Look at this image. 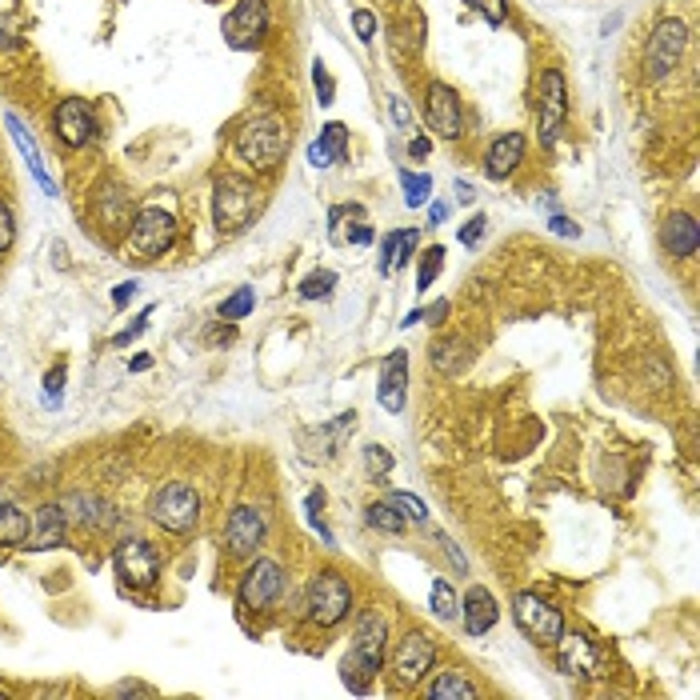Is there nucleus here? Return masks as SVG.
Instances as JSON below:
<instances>
[{
    "mask_svg": "<svg viewBox=\"0 0 700 700\" xmlns=\"http://www.w3.org/2000/svg\"><path fill=\"white\" fill-rule=\"evenodd\" d=\"M385 640H388V616L369 608V613L357 616V637H352V652L345 661V680H349L352 692H364L369 680L381 673L385 664Z\"/></svg>",
    "mask_w": 700,
    "mask_h": 700,
    "instance_id": "obj_1",
    "label": "nucleus"
},
{
    "mask_svg": "<svg viewBox=\"0 0 700 700\" xmlns=\"http://www.w3.org/2000/svg\"><path fill=\"white\" fill-rule=\"evenodd\" d=\"M289 153V124L273 117V112H261L253 121L244 124L237 133V157L256 172H268L277 169L280 160Z\"/></svg>",
    "mask_w": 700,
    "mask_h": 700,
    "instance_id": "obj_2",
    "label": "nucleus"
},
{
    "mask_svg": "<svg viewBox=\"0 0 700 700\" xmlns=\"http://www.w3.org/2000/svg\"><path fill=\"white\" fill-rule=\"evenodd\" d=\"M148 517H153L157 529L172 532V536H189V532L196 529V520H201V496H196L193 484L169 481L165 488L153 493V500H148Z\"/></svg>",
    "mask_w": 700,
    "mask_h": 700,
    "instance_id": "obj_3",
    "label": "nucleus"
},
{
    "mask_svg": "<svg viewBox=\"0 0 700 700\" xmlns=\"http://www.w3.org/2000/svg\"><path fill=\"white\" fill-rule=\"evenodd\" d=\"M172 244H177V217H172L169 208L160 205L141 208L133 225H129V253H133V261L148 265V261L169 253Z\"/></svg>",
    "mask_w": 700,
    "mask_h": 700,
    "instance_id": "obj_4",
    "label": "nucleus"
},
{
    "mask_svg": "<svg viewBox=\"0 0 700 700\" xmlns=\"http://www.w3.org/2000/svg\"><path fill=\"white\" fill-rule=\"evenodd\" d=\"M304 608H309V620L321 628H337L345 616L352 613V589L349 580L340 577L337 568H321L304 592Z\"/></svg>",
    "mask_w": 700,
    "mask_h": 700,
    "instance_id": "obj_5",
    "label": "nucleus"
},
{
    "mask_svg": "<svg viewBox=\"0 0 700 700\" xmlns=\"http://www.w3.org/2000/svg\"><path fill=\"white\" fill-rule=\"evenodd\" d=\"M256 208H261V189L253 181H244L237 172L220 177L217 196H213V217L220 232H241L256 217Z\"/></svg>",
    "mask_w": 700,
    "mask_h": 700,
    "instance_id": "obj_6",
    "label": "nucleus"
},
{
    "mask_svg": "<svg viewBox=\"0 0 700 700\" xmlns=\"http://www.w3.org/2000/svg\"><path fill=\"white\" fill-rule=\"evenodd\" d=\"M112 568H117V577L129 592H145L160 580L165 560H160L157 544H148L145 536H124L112 553Z\"/></svg>",
    "mask_w": 700,
    "mask_h": 700,
    "instance_id": "obj_7",
    "label": "nucleus"
},
{
    "mask_svg": "<svg viewBox=\"0 0 700 700\" xmlns=\"http://www.w3.org/2000/svg\"><path fill=\"white\" fill-rule=\"evenodd\" d=\"M237 596H241L244 608H253V613H265L273 604L285 596V568L277 560H268V556H256L253 565L244 568L241 584H237Z\"/></svg>",
    "mask_w": 700,
    "mask_h": 700,
    "instance_id": "obj_8",
    "label": "nucleus"
},
{
    "mask_svg": "<svg viewBox=\"0 0 700 700\" xmlns=\"http://www.w3.org/2000/svg\"><path fill=\"white\" fill-rule=\"evenodd\" d=\"M52 133H57V141H61L64 148L93 145L100 133L97 109H93L85 97H64L61 105L52 109Z\"/></svg>",
    "mask_w": 700,
    "mask_h": 700,
    "instance_id": "obj_9",
    "label": "nucleus"
},
{
    "mask_svg": "<svg viewBox=\"0 0 700 700\" xmlns=\"http://www.w3.org/2000/svg\"><path fill=\"white\" fill-rule=\"evenodd\" d=\"M512 613H517V625L520 632L532 640V644H556V637L565 632V616L560 608L536 596V592H520L517 604H512Z\"/></svg>",
    "mask_w": 700,
    "mask_h": 700,
    "instance_id": "obj_10",
    "label": "nucleus"
},
{
    "mask_svg": "<svg viewBox=\"0 0 700 700\" xmlns=\"http://www.w3.org/2000/svg\"><path fill=\"white\" fill-rule=\"evenodd\" d=\"M273 16H268V0H237V9L225 16V37L232 49H256L265 40Z\"/></svg>",
    "mask_w": 700,
    "mask_h": 700,
    "instance_id": "obj_11",
    "label": "nucleus"
},
{
    "mask_svg": "<svg viewBox=\"0 0 700 700\" xmlns=\"http://www.w3.org/2000/svg\"><path fill=\"white\" fill-rule=\"evenodd\" d=\"M268 536V520L261 508L241 505L232 508L229 524H225V553L229 556H256V548L265 544Z\"/></svg>",
    "mask_w": 700,
    "mask_h": 700,
    "instance_id": "obj_12",
    "label": "nucleus"
},
{
    "mask_svg": "<svg viewBox=\"0 0 700 700\" xmlns=\"http://www.w3.org/2000/svg\"><path fill=\"white\" fill-rule=\"evenodd\" d=\"M568 117V88H565V76L548 69L541 76V121H536V133H541V145L553 148L556 145V133Z\"/></svg>",
    "mask_w": 700,
    "mask_h": 700,
    "instance_id": "obj_13",
    "label": "nucleus"
},
{
    "mask_svg": "<svg viewBox=\"0 0 700 700\" xmlns=\"http://www.w3.org/2000/svg\"><path fill=\"white\" fill-rule=\"evenodd\" d=\"M685 45H688V28L680 25V21H664V25H656V33H652V40H649V57H644L652 81H661V76L673 73L676 64H680Z\"/></svg>",
    "mask_w": 700,
    "mask_h": 700,
    "instance_id": "obj_14",
    "label": "nucleus"
},
{
    "mask_svg": "<svg viewBox=\"0 0 700 700\" xmlns=\"http://www.w3.org/2000/svg\"><path fill=\"white\" fill-rule=\"evenodd\" d=\"M424 121L433 129L436 136L445 141H457L460 136V124H464V112H460V97L452 93L448 85H429V97H424Z\"/></svg>",
    "mask_w": 700,
    "mask_h": 700,
    "instance_id": "obj_15",
    "label": "nucleus"
},
{
    "mask_svg": "<svg viewBox=\"0 0 700 700\" xmlns=\"http://www.w3.org/2000/svg\"><path fill=\"white\" fill-rule=\"evenodd\" d=\"M433 664H436V644L429 632H409V637L400 640L397 656H393V668H397V676L405 685L424 680V676L433 673Z\"/></svg>",
    "mask_w": 700,
    "mask_h": 700,
    "instance_id": "obj_16",
    "label": "nucleus"
},
{
    "mask_svg": "<svg viewBox=\"0 0 700 700\" xmlns=\"http://www.w3.org/2000/svg\"><path fill=\"white\" fill-rule=\"evenodd\" d=\"M553 649H556V664H560V673H565V676L592 680V676H596V668H601V652L592 649V640L580 637V632H560Z\"/></svg>",
    "mask_w": 700,
    "mask_h": 700,
    "instance_id": "obj_17",
    "label": "nucleus"
},
{
    "mask_svg": "<svg viewBox=\"0 0 700 700\" xmlns=\"http://www.w3.org/2000/svg\"><path fill=\"white\" fill-rule=\"evenodd\" d=\"M405 397H409V352L397 349L381 369V388H376V400L385 412H400L405 409Z\"/></svg>",
    "mask_w": 700,
    "mask_h": 700,
    "instance_id": "obj_18",
    "label": "nucleus"
},
{
    "mask_svg": "<svg viewBox=\"0 0 700 700\" xmlns=\"http://www.w3.org/2000/svg\"><path fill=\"white\" fill-rule=\"evenodd\" d=\"M64 536H69V517H64L61 505H40L37 517H33V529H28V544L33 553H49V548H61Z\"/></svg>",
    "mask_w": 700,
    "mask_h": 700,
    "instance_id": "obj_19",
    "label": "nucleus"
},
{
    "mask_svg": "<svg viewBox=\"0 0 700 700\" xmlns=\"http://www.w3.org/2000/svg\"><path fill=\"white\" fill-rule=\"evenodd\" d=\"M64 517L73 520V524H81V529H109L112 520H117V512L109 508V500H100V496L93 493H69L61 500Z\"/></svg>",
    "mask_w": 700,
    "mask_h": 700,
    "instance_id": "obj_20",
    "label": "nucleus"
},
{
    "mask_svg": "<svg viewBox=\"0 0 700 700\" xmlns=\"http://www.w3.org/2000/svg\"><path fill=\"white\" fill-rule=\"evenodd\" d=\"M661 244H664V253L680 256V261H685V256H697V249H700L697 220L688 217V213H673V217L661 225Z\"/></svg>",
    "mask_w": 700,
    "mask_h": 700,
    "instance_id": "obj_21",
    "label": "nucleus"
},
{
    "mask_svg": "<svg viewBox=\"0 0 700 700\" xmlns=\"http://www.w3.org/2000/svg\"><path fill=\"white\" fill-rule=\"evenodd\" d=\"M496 616H500V608H496V596L488 589H469V596L460 601V620H464L469 637H484L496 625Z\"/></svg>",
    "mask_w": 700,
    "mask_h": 700,
    "instance_id": "obj_22",
    "label": "nucleus"
},
{
    "mask_svg": "<svg viewBox=\"0 0 700 700\" xmlns=\"http://www.w3.org/2000/svg\"><path fill=\"white\" fill-rule=\"evenodd\" d=\"M520 160H524V136L505 133L496 136L493 145H488V153H484V172H488L493 181H505V177H512V169H517Z\"/></svg>",
    "mask_w": 700,
    "mask_h": 700,
    "instance_id": "obj_23",
    "label": "nucleus"
},
{
    "mask_svg": "<svg viewBox=\"0 0 700 700\" xmlns=\"http://www.w3.org/2000/svg\"><path fill=\"white\" fill-rule=\"evenodd\" d=\"M349 157V129L345 124H325L321 129V141L309 145V165L313 169H328V165H340V160Z\"/></svg>",
    "mask_w": 700,
    "mask_h": 700,
    "instance_id": "obj_24",
    "label": "nucleus"
},
{
    "mask_svg": "<svg viewBox=\"0 0 700 700\" xmlns=\"http://www.w3.org/2000/svg\"><path fill=\"white\" fill-rule=\"evenodd\" d=\"M28 529H33L28 512L4 496V500H0V544H4V548H25Z\"/></svg>",
    "mask_w": 700,
    "mask_h": 700,
    "instance_id": "obj_25",
    "label": "nucleus"
},
{
    "mask_svg": "<svg viewBox=\"0 0 700 700\" xmlns=\"http://www.w3.org/2000/svg\"><path fill=\"white\" fill-rule=\"evenodd\" d=\"M97 208H100V220L109 225V229H129L133 225V196L124 193V189H109V193H100V201H97Z\"/></svg>",
    "mask_w": 700,
    "mask_h": 700,
    "instance_id": "obj_26",
    "label": "nucleus"
},
{
    "mask_svg": "<svg viewBox=\"0 0 700 700\" xmlns=\"http://www.w3.org/2000/svg\"><path fill=\"white\" fill-rule=\"evenodd\" d=\"M429 697L433 700H452V697L472 700V697H481V688L472 685V680H464L460 673H440L433 685H429Z\"/></svg>",
    "mask_w": 700,
    "mask_h": 700,
    "instance_id": "obj_27",
    "label": "nucleus"
},
{
    "mask_svg": "<svg viewBox=\"0 0 700 700\" xmlns=\"http://www.w3.org/2000/svg\"><path fill=\"white\" fill-rule=\"evenodd\" d=\"M369 524H373L376 532H388V536H397V532H405V524H409V520L400 517L393 500H376V505H369Z\"/></svg>",
    "mask_w": 700,
    "mask_h": 700,
    "instance_id": "obj_28",
    "label": "nucleus"
},
{
    "mask_svg": "<svg viewBox=\"0 0 700 700\" xmlns=\"http://www.w3.org/2000/svg\"><path fill=\"white\" fill-rule=\"evenodd\" d=\"M433 613L440 616V620H457L460 616V601H457V589L448 584L445 577L433 580Z\"/></svg>",
    "mask_w": 700,
    "mask_h": 700,
    "instance_id": "obj_29",
    "label": "nucleus"
},
{
    "mask_svg": "<svg viewBox=\"0 0 700 700\" xmlns=\"http://www.w3.org/2000/svg\"><path fill=\"white\" fill-rule=\"evenodd\" d=\"M400 181H405V201H409V208H421L424 201H429V193H433V181H429V177L400 172Z\"/></svg>",
    "mask_w": 700,
    "mask_h": 700,
    "instance_id": "obj_30",
    "label": "nucleus"
},
{
    "mask_svg": "<svg viewBox=\"0 0 700 700\" xmlns=\"http://www.w3.org/2000/svg\"><path fill=\"white\" fill-rule=\"evenodd\" d=\"M440 265H445V249L440 244H433L429 253L421 256V273H417V289H429L436 280V273H440Z\"/></svg>",
    "mask_w": 700,
    "mask_h": 700,
    "instance_id": "obj_31",
    "label": "nucleus"
},
{
    "mask_svg": "<svg viewBox=\"0 0 700 700\" xmlns=\"http://www.w3.org/2000/svg\"><path fill=\"white\" fill-rule=\"evenodd\" d=\"M333 285H337V273H328V268L325 273H313V277L301 285V297L304 301H325L328 292H333Z\"/></svg>",
    "mask_w": 700,
    "mask_h": 700,
    "instance_id": "obj_32",
    "label": "nucleus"
},
{
    "mask_svg": "<svg viewBox=\"0 0 700 700\" xmlns=\"http://www.w3.org/2000/svg\"><path fill=\"white\" fill-rule=\"evenodd\" d=\"M253 304H256L253 289H241L237 297H229V301L220 304V321H241V316L253 313Z\"/></svg>",
    "mask_w": 700,
    "mask_h": 700,
    "instance_id": "obj_33",
    "label": "nucleus"
},
{
    "mask_svg": "<svg viewBox=\"0 0 700 700\" xmlns=\"http://www.w3.org/2000/svg\"><path fill=\"white\" fill-rule=\"evenodd\" d=\"M388 500L397 505V512L405 520H417V524H421V520H429V508H424V500H417L412 493H393Z\"/></svg>",
    "mask_w": 700,
    "mask_h": 700,
    "instance_id": "obj_34",
    "label": "nucleus"
},
{
    "mask_svg": "<svg viewBox=\"0 0 700 700\" xmlns=\"http://www.w3.org/2000/svg\"><path fill=\"white\" fill-rule=\"evenodd\" d=\"M469 9H476V13H481L488 25H505V21H508L505 0H469Z\"/></svg>",
    "mask_w": 700,
    "mask_h": 700,
    "instance_id": "obj_35",
    "label": "nucleus"
},
{
    "mask_svg": "<svg viewBox=\"0 0 700 700\" xmlns=\"http://www.w3.org/2000/svg\"><path fill=\"white\" fill-rule=\"evenodd\" d=\"M364 469H369V476H385L393 469V452H385L381 445H369L364 448Z\"/></svg>",
    "mask_w": 700,
    "mask_h": 700,
    "instance_id": "obj_36",
    "label": "nucleus"
},
{
    "mask_svg": "<svg viewBox=\"0 0 700 700\" xmlns=\"http://www.w3.org/2000/svg\"><path fill=\"white\" fill-rule=\"evenodd\" d=\"M417 229H405V232H397V256H393V268H405L417 256Z\"/></svg>",
    "mask_w": 700,
    "mask_h": 700,
    "instance_id": "obj_37",
    "label": "nucleus"
},
{
    "mask_svg": "<svg viewBox=\"0 0 700 700\" xmlns=\"http://www.w3.org/2000/svg\"><path fill=\"white\" fill-rule=\"evenodd\" d=\"M16 241V220H13V208L0 201V256L13 249Z\"/></svg>",
    "mask_w": 700,
    "mask_h": 700,
    "instance_id": "obj_38",
    "label": "nucleus"
},
{
    "mask_svg": "<svg viewBox=\"0 0 700 700\" xmlns=\"http://www.w3.org/2000/svg\"><path fill=\"white\" fill-rule=\"evenodd\" d=\"M352 28H357V37H361L364 45H373V37H376V16L369 13V9H357V13H352Z\"/></svg>",
    "mask_w": 700,
    "mask_h": 700,
    "instance_id": "obj_39",
    "label": "nucleus"
},
{
    "mask_svg": "<svg viewBox=\"0 0 700 700\" xmlns=\"http://www.w3.org/2000/svg\"><path fill=\"white\" fill-rule=\"evenodd\" d=\"M313 81H316V93H321V105H333V76H328V69L321 61L313 64Z\"/></svg>",
    "mask_w": 700,
    "mask_h": 700,
    "instance_id": "obj_40",
    "label": "nucleus"
},
{
    "mask_svg": "<svg viewBox=\"0 0 700 700\" xmlns=\"http://www.w3.org/2000/svg\"><path fill=\"white\" fill-rule=\"evenodd\" d=\"M148 316H153V309H145V313L136 316V325H133V328H124V333H117V337H112V345H121V349H124V345H129L133 337H141V333L148 328Z\"/></svg>",
    "mask_w": 700,
    "mask_h": 700,
    "instance_id": "obj_41",
    "label": "nucleus"
},
{
    "mask_svg": "<svg viewBox=\"0 0 700 700\" xmlns=\"http://www.w3.org/2000/svg\"><path fill=\"white\" fill-rule=\"evenodd\" d=\"M484 225H488V220H484V217H472L469 225L460 229V244H469V249H472V244H476V241H481V237H484Z\"/></svg>",
    "mask_w": 700,
    "mask_h": 700,
    "instance_id": "obj_42",
    "label": "nucleus"
},
{
    "mask_svg": "<svg viewBox=\"0 0 700 700\" xmlns=\"http://www.w3.org/2000/svg\"><path fill=\"white\" fill-rule=\"evenodd\" d=\"M136 297V280H124V285H117V289H112V304H117V309H124V304L133 301Z\"/></svg>",
    "mask_w": 700,
    "mask_h": 700,
    "instance_id": "obj_43",
    "label": "nucleus"
},
{
    "mask_svg": "<svg viewBox=\"0 0 700 700\" xmlns=\"http://www.w3.org/2000/svg\"><path fill=\"white\" fill-rule=\"evenodd\" d=\"M548 229H553L556 237H580V229L568 217H553V220H548Z\"/></svg>",
    "mask_w": 700,
    "mask_h": 700,
    "instance_id": "obj_44",
    "label": "nucleus"
},
{
    "mask_svg": "<svg viewBox=\"0 0 700 700\" xmlns=\"http://www.w3.org/2000/svg\"><path fill=\"white\" fill-rule=\"evenodd\" d=\"M393 117H397L400 129H409L412 124V112H409V105H405V97H393Z\"/></svg>",
    "mask_w": 700,
    "mask_h": 700,
    "instance_id": "obj_45",
    "label": "nucleus"
},
{
    "mask_svg": "<svg viewBox=\"0 0 700 700\" xmlns=\"http://www.w3.org/2000/svg\"><path fill=\"white\" fill-rule=\"evenodd\" d=\"M129 692H141V697H148V692H153V688H148V685H141V680H124V685H117V688H112V697H129Z\"/></svg>",
    "mask_w": 700,
    "mask_h": 700,
    "instance_id": "obj_46",
    "label": "nucleus"
},
{
    "mask_svg": "<svg viewBox=\"0 0 700 700\" xmlns=\"http://www.w3.org/2000/svg\"><path fill=\"white\" fill-rule=\"evenodd\" d=\"M16 45H21V37L9 28V21H0V49H16Z\"/></svg>",
    "mask_w": 700,
    "mask_h": 700,
    "instance_id": "obj_47",
    "label": "nucleus"
},
{
    "mask_svg": "<svg viewBox=\"0 0 700 700\" xmlns=\"http://www.w3.org/2000/svg\"><path fill=\"white\" fill-rule=\"evenodd\" d=\"M61 381H64V369H52L49 381H45V388H49V397H57V393H61Z\"/></svg>",
    "mask_w": 700,
    "mask_h": 700,
    "instance_id": "obj_48",
    "label": "nucleus"
},
{
    "mask_svg": "<svg viewBox=\"0 0 700 700\" xmlns=\"http://www.w3.org/2000/svg\"><path fill=\"white\" fill-rule=\"evenodd\" d=\"M316 508H325V488H313V493H309V512H316Z\"/></svg>",
    "mask_w": 700,
    "mask_h": 700,
    "instance_id": "obj_49",
    "label": "nucleus"
},
{
    "mask_svg": "<svg viewBox=\"0 0 700 700\" xmlns=\"http://www.w3.org/2000/svg\"><path fill=\"white\" fill-rule=\"evenodd\" d=\"M409 157H429V141H424V136L409 145Z\"/></svg>",
    "mask_w": 700,
    "mask_h": 700,
    "instance_id": "obj_50",
    "label": "nucleus"
},
{
    "mask_svg": "<svg viewBox=\"0 0 700 700\" xmlns=\"http://www.w3.org/2000/svg\"><path fill=\"white\" fill-rule=\"evenodd\" d=\"M369 241H373V229H364V225L361 229H352V244H369Z\"/></svg>",
    "mask_w": 700,
    "mask_h": 700,
    "instance_id": "obj_51",
    "label": "nucleus"
},
{
    "mask_svg": "<svg viewBox=\"0 0 700 700\" xmlns=\"http://www.w3.org/2000/svg\"><path fill=\"white\" fill-rule=\"evenodd\" d=\"M448 220V205H440V201H436L433 205V225H445Z\"/></svg>",
    "mask_w": 700,
    "mask_h": 700,
    "instance_id": "obj_52",
    "label": "nucleus"
},
{
    "mask_svg": "<svg viewBox=\"0 0 700 700\" xmlns=\"http://www.w3.org/2000/svg\"><path fill=\"white\" fill-rule=\"evenodd\" d=\"M457 201H464V205H469V201H472V184H464V181L457 184Z\"/></svg>",
    "mask_w": 700,
    "mask_h": 700,
    "instance_id": "obj_53",
    "label": "nucleus"
},
{
    "mask_svg": "<svg viewBox=\"0 0 700 700\" xmlns=\"http://www.w3.org/2000/svg\"><path fill=\"white\" fill-rule=\"evenodd\" d=\"M148 364H153V361H148V357H136V361H133V373H145Z\"/></svg>",
    "mask_w": 700,
    "mask_h": 700,
    "instance_id": "obj_54",
    "label": "nucleus"
},
{
    "mask_svg": "<svg viewBox=\"0 0 700 700\" xmlns=\"http://www.w3.org/2000/svg\"><path fill=\"white\" fill-rule=\"evenodd\" d=\"M4 697H9V688H0V700H4Z\"/></svg>",
    "mask_w": 700,
    "mask_h": 700,
    "instance_id": "obj_55",
    "label": "nucleus"
},
{
    "mask_svg": "<svg viewBox=\"0 0 700 700\" xmlns=\"http://www.w3.org/2000/svg\"><path fill=\"white\" fill-rule=\"evenodd\" d=\"M4 496H9V488H0V500H4Z\"/></svg>",
    "mask_w": 700,
    "mask_h": 700,
    "instance_id": "obj_56",
    "label": "nucleus"
}]
</instances>
